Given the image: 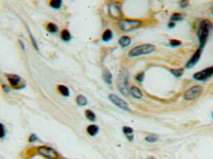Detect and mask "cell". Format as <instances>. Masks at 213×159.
<instances>
[{
	"label": "cell",
	"instance_id": "obj_1",
	"mask_svg": "<svg viewBox=\"0 0 213 159\" xmlns=\"http://www.w3.org/2000/svg\"><path fill=\"white\" fill-rule=\"evenodd\" d=\"M213 29V24L209 19H203L199 23L198 30H197V38L199 42V47L203 49L205 45L207 44L208 37L210 32Z\"/></svg>",
	"mask_w": 213,
	"mask_h": 159
},
{
	"label": "cell",
	"instance_id": "obj_2",
	"mask_svg": "<svg viewBox=\"0 0 213 159\" xmlns=\"http://www.w3.org/2000/svg\"><path fill=\"white\" fill-rule=\"evenodd\" d=\"M143 20L142 19H134V18H122L118 20V28L123 32H130L135 29L142 27Z\"/></svg>",
	"mask_w": 213,
	"mask_h": 159
},
{
	"label": "cell",
	"instance_id": "obj_3",
	"mask_svg": "<svg viewBox=\"0 0 213 159\" xmlns=\"http://www.w3.org/2000/svg\"><path fill=\"white\" fill-rule=\"evenodd\" d=\"M154 51H156V46L152 44H143L140 46H136L132 48L131 50L128 52L129 57H138L142 56V55H148L151 54Z\"/></svg>",
	"mask_w": 213,
	"mask_h": 159
},
{
	"label": "cell",
	"instance_id": "obj_4",
	"mask_svg": "<svg viewBox=\"0 0 213 159\" xmlns=\"http://www.w3.org/2000/svg\"><path fill=\"white\" fill-rule=\"evenodd\" d=\"M107 9H108V14L114 20H120L122 19L123 12H122V6L120 3L117 1H109L107 3Z\"/></svg>",
	"mask_w": 213,
	"mask_h": 159
},
{
	"label": "cell",
	"instance_id": "obj_5",
	"mask_svg": "<svg viewBox=\"0 0 213 159\" xmlns=\"http://www.w3.org/2000/svg\"><path fill=\"white\" fill-rule=\"evenodd\" d=\"M116 85H117L118 90H120V92L122 93V95H124L125 97L129 96L130 88H129V83H128L127 72H120V73L117 82H116Z\"/></svg>",
	"mask_w": 213,
	"mask_h": 159
},
{
	"label": "cell",
	"instance_id": "obj_6",
	"mask_svg": "<svg viewBox=\"0 0 213 159\" xmlns=\"http://www.w3.org/2000/svg\"><path fill=\"white\" fill-rule=\"evenodd\" d=\"M6 81H8V83H9V85H10L11 88L22 89L26 87V82H25L19 75L12 74V73H6Z\"/></svg>",
	"mask_w": 213,
	"mask_h": 159
},
{
	"label": "cell",
	"instance_id": "obj_7",
	"mask_svg": "<svg viewBox=\"0 0 213 159\" xmlns=\"http://www.w3.org/2000/svg\"><path fill=\"white\" fill-rule=\"evenodd\" d=\"M36 152L39 155H41L42 157H44L46 159H59L60 157V155L55 151V150L51 149L50 146H46V145L37 146Z\"/></svg>",
	"mask_w": 213,
	"mask_h": 159
},
{
	"label": "cell",
	"instance_id": "obj_8",
	"mask_svg": "<svg viewBox=\"0 0 213 159\" xmlns=\"http://www.w3.org/2000/svg\"><path fill=\"white\" fill-rule=\"evenodd\" d=\"M203 87L199 86V85H194V86L190 87L189 89H187V90H185L183 97H184L185 100L192 101V100H195V99H197V98L200 97L201 93H203Z\"/></svg>",
	"mask_w": 213,
	"mask_h": 159
},
{
	"label": "cell",
	"instance_id": "obj_9",
	"mask_svg": "<svg viewBox=\"0 0 213 159\" xmlns=\"http://www.w3.org/2000/svg\"><path fill=\"white\" fill-rule=\"evenodd\" d=\"M212 75H213V66H210V67H208V68L203 69V70L194 73V74H193V79L196 81H201V82H203V81H207L208 79H210Z\"/></svg>",
	"mask_w": 213,
	"mask_h": 159
},
{
	"label": "cell",
	"instance_id": "obj_10",
	"mask_svg": "<svg viewBox=\"0 0 213 159\" xmlns=\"http://www.w3.org/2000/svg\"><path fill=\"white\" fill-rule=\"evenodd\" d=\"M109 99H110V101H111V102L113 103L114 105H116L118 108L124 109V110H129V106H128V104H127L126 101L123 100V99H120V98L117 97L116 95H113V93L109 95Z\"/></svg>",
	"mask_w": 213,
	"mask_h": 159
},
{
	"label": "cell",
	"instance_id": "obj_11",
	"mask_svg": "<svg viewBox=\"0 0 213 159\" xmlns=\"http://www.w3.org/2000/svg\"><path fill=\"white\" fill-rule=\"evenodd\" d=\"M201 53H203V48H200V47H199V48L194 52V54H193L192 56H191V59L188 60L187 65H185V68H188V69L193 68V67H194L195 65L198 63V60H200Z\"/></svg>",
	"mask_w": 213,
	"mask_h": 159
},
{
	"label": "cell",
	"instance_id": "obj_12",
	"mask_svg": "<svg viewBox=\"0 0 213 159\" xmlns=\"http://www.w3.org/2000/svg\"><path fill=\"white\" fill-rule=\"evenodd\" d=\"M130 93H131L132 97L135 98V99H142V98H143L142 91H141V89L139 88V87H136V86H131V87H130Z\"/></svg>",
	"mask_w": 213,
	"mask_h": 159
},
{
	"label": "cell",
	"instance_id": "obj_13",
	"mask_svg": "<svg viewBox=\"0 0 213 159\" xmlns=\"http://www.w3.org/2000/svg\"><path fill=\"white\" fill-rule=\"evenodd\" d=\"M86 132H87V134H89V136L94 137V136L97 135L98 132H99V127H98L96 124H91V125H89V126L86 127Z\"/></svg>",
	"mask_w": 213,
	"mask_h": 159
},
{
	"label": "cell",
	"instance_id": "obj_14",
	"mask_svg": "<svg viewBox=\"0 0 213 159\" xmlns=\"http://www.w3.org/2000/svg\"><path fill=\"white\" fill-rule=\"evenodd\" d=\"M118 44H120V46L126 48V47H128L130 44H131V37L127 36V35H124V36H122L120 39H118Z\"/></svg>",
	"mask_w": 213,
	"mask_h": 159
},
{
	"label": "cell",
	"instance_id": "obj_15",
	"mask_svg": "<svg viewBox=\"0 0 213 159\" xmlns=\"http://www.w3.org/2000/svg\"><path fill=\"white\" fill-rule=\"evenodd\" d=\"M57 88H58V91H59L63 97H69V93L70 92H69V88L67 86H65V85H58Z\"/></svg>",
	"mask_w": 213,
	"mask_h": 159
},
{
	"label": "cell",
	"instance_id": "obj_16",
	"mask_svg": "<svg viewBox=\"0 0 213 159\" xmlns=\"http://www.w3.org/2000/svg\"><path fill=\"white\" fill-rule=\"evenodd\" d=\"M46 30L49 33H57L59 31V27L53 22H47L46 23Z\"/></svg>",
	"mask_w": 213,
	"mask_h": 159
},
{
	"label": "cell",
	"instance_id": "obj_17",
	"mask_svg": "<svg viewBox=\"0 0 213 159\" xmlns=\"http://www.w3.org/2000/svg\"><path fill=\"white\" fill-rule=\"evenodd\" d=\"M62 4H63L62 0H50V1H49V5H50V8H52L53 10H60V9L62 8Z\"/></svg>",
	"mask_w": 213,
	"mask_h": 159
},
{
	"label": "cell",
	"instance_id": "obj_18",
	"mask_svg": "<svg viewBox=\"0 0 213 159\" xmlns=\"http://www.w3.org/2000/svg\"><path fill=\"white\" fill-rule=\"evenodd\" d=\"M102 40L104 42H110V40L112 39V37H113V32H112L110 29H107V30H105V32L102 33Z\"/></svg>",
	"mask_w": 213,
	"mask_h": 159
},
{
	"label": "cell",
	"instance_id": "obj_19",
	"mask_svg": "<svg viewBox=\"0 0 213 159\" xmlns=\"http://www.w3.org/2000/svg\"><path fill=\"white\" fill-rule=\"evenodd\" d=\"M112 79H113V77H112V73L110 72L108 69H104V80L105 82L107 83V84H111L112 83Z\"/></svg>",
	"mask_w": 213,
	"mask_h": 159
},
{
	"label": "cell",
	"instance_id": "obj_20",
	"mask_svg": "<svg viewBox=\"0 0 213 159\" xmlns=\"http://www.w3.org/2000/svg\"><path fill=\"white\" fill-rule=\"evenodd\" d=\"M61 38H62V40H64V42H69V40L71 39V34H70V32L67 30V29H64V30H62V32H61Z\"/></svg>",
	"mask_w": 213,
	"mask_h": 159
},
{
	"label": "cell",
	"instance_id": "obj_21",
	"mask_svg": "<svg viewBox=\"0 0 213 159\" xmlns=\"http://www.w3.org/2000/svg\"><path fill=\"white\" fill-rule=\"evenodd\" d=\"M76 102H77V104L79 105V106H85V105L87 104V99L84 97V96L79 95V96H77V98H76Z\"/></svg>",
	"mask_w": 213,
	"mask_h": 159
},
{
	"label": "cell",
	"instance_id": "obj_22",
	"mask_svg": "<svg viewBox=\"0 0 213 159\" xmlns=\"http://www.w3.org/2000/svg\"><path fill=\"white\" fill-rule=\"evenodd\" d=\"M183 19V15L181 13H174V14L170 16V21H174V22H177V21H181Z\"/></svg>",
	"mask_w": 213,
	"mask_h": 159
},
{
	"label": "cell",
	"instance_id": "obj_23",
	"mask_svg": "<svg viewBox=\"0 0 213 159\" xmlns=\"http://www.w3.org/2000/svg\"><path fill=\"white\" fill-rule=\"evenodd\" d=\"M183 69L182 68H178V69H172L170 70V73H172L173 75H175L176 78H180V77H182L183 75Z\"/></svg>",
	"mask_w": 213,
	"mask_h": 159
},
{
	"label": "cell",
	"instance_id": "obj_24",
	"mask_svg": "<svg viewBox=\"0 0 213 159\" xmlns=\"http://www.w3.org/2000/svg\"><path fill=\"white\" fill-rule=\"evenodd\" d=\"M85 117H86L89 120H91V121H95L96 120V115L94 114L93 110H91V109H87V110H85Z\"/></svg>",
	"mask_w": 213,
	"mask_h": 159
},
{
	"label": "cell",
	"instance_id": "obj_25",
	"mask_svg": "<svg viewBox=\"0 0 213 159\" xmlns=\"http://www.w3.org/2000/svg\"><path fill=\"white\" fill-rule=\"evenodd\" d=\"M144 78H145V72H144V71H141V72L136 73L135 77H134V79H135L136 82L142 83L143 81H144Z\"/></svg>",
	"mask_w": 213,
	"mask_h": 159
},
{
	"label": "cell",
	"instance_id": "obj_26",
	"mask_svg": "<svg viewBox=\"0 0 213 159\" xmlns=\"http://www.w3.org/2000/svg\"><path fill=\"white\" fill-rule=\"evenodd\" d=\"M6 135V127L2 123H0V139H3Z\"/></svg>",
	"mask_w": 213,
	"mask_h": 159
},
{
	"label": "cell",
	"instance_id": "obj_27",
	"mask_svg": "<svg viewBox=\"0 0 213 159\" xmlns=\"http://www.w3.org/2000/svg\"><path fill=\"white\" fill-rule=\"evenodd\" d=\"M169 46L170 47H179L181 46V42L178 39H169Z\"/></svg>",
	"mask_w": 213,
	"mask_h": 159
},
{
	"label": "cell",
	"instance_id": "obj_28",
	"mask_svg": "<svg viewBox=\"0 0 213 159\" xmlns=\"http://www.w3.org/2000/svg\"><path fill=\"white\" fill-rule=\"evenodd\" d=\"M123 133L125 134V135H132L133 134V129L131 128V127L129 126H124L123 127Z\"/></svg>",
	"mask_w": 213,
	"mask_h": 159
},
{
	"label": "cell",
	"instance_id": "obj_29",
	"mask_svg": "<svg viewBox=\"0 0 213 159\" xmlns=\"http://www.w3.org/2000/svg\"><path fill=\"white\" fill-rule=\"evenodd\" d=\"M179 5H180V8L181 9H185V8H188L189 6V4H190V0H179Z\"/></svg>",
	"mask_w": 213,
	"mask_h": 159
},
{
	"label": "cell",
	"instance_id": "obj_30",
	"mask_svg": "<svg viewBox=\"0 0 213 159\" xmlns=\"http://www.w3.org/2000/svg\"><path fill=\"white\" fill-rule=\"evenodd\" d=\"M28 32H29V35H30V39H31V42H32V44H33V47H34L36 50H39V46H37V42H35V39H34V37H33V35H32V33L30 32V30H28Z\"/></svg>",
	"mask_w": 213,
	"mask_h": 159
},
{
	"label": "cell",
	"instance_id": "obj_31",
	"mask_svg": "<svg viewBox=\"0 0 213 159\" xmlns=\"http://www.w3.org/2000/svg\"><path fill=\"white\" fill-rule=\"evenodd\" d=\"M145 140H146L147 142H156V141L158 140V137L154 135H150V136H147V137L145 138Z\"/></svg>",
	"mask_w": 213,
	"mask_h": 159
},
{
	"label": "cell",
	"instance_id": "obj_32",
	"mask_svg": "<svg viewBox=\"0 0 213 159\" xmlns=\"http://www.w3.org/2000/svg\"><path fill=\"white\" fill-rule=\"evenodd\" d=\"M37 139H39V137H37L35 134H31L30 136H29V138H28V142H30V143H33V142H35Z\"/></svg>",
	"mask_w": 213,
	"mask_h": 159
},
{
	"label": "cell",
	"instance_id": "obj_33",
	"mask_svg": "<svg viewBox=\"0 0 213 159\" xmlns=\"http://www.w3.org/2000/svg\"><path fill=\"white\" fill-rule=\"evenodd\" d=\"M1 87H2V89H3L4 92H9V91H10V88H11V87H9L8 85L2 84V85H1Z\"/></svg>",
	"mask_w": 213,
	"mask_h": 159
},
{
	"label": "cell",
	"instance_id": "obj_34",
	"mask_svg": "<svg viewBox=\"0 0 213 159\" xmlns=\"http://www.w3.org/2000/svg\"><path fill=\"white\" fill-rule=\"evenodd\" d=\"M167 27H169V29H173L175 27V22L174 21H169V24H167Z\"/></svg>",
	"mask_w": 213,
	"mask_h": 159
},
{
	"label": "cell",
	"instance_id": "obj_35",
	"mask_svg": "<svg viewBox=\"0 0 213 159\" xmlns=\"http://www.w3.org/2000/svg\"><path fill=\"white\" fill-rule=\"evenodd\" d=\"M126 137H127V139L129 141H132V140H133V134H132V135H127Z\"/></svg>",
	"mask_w": 213,
	"mask_h": 159
},
{
	"label": "cell",
	"instance_id": "obj_36",
	"mask_svg": "<svg viewBox=\"0 0 213 159\" xmlns=\"http://www.w3.org/2000/svg\"><path fill=\"white\" fill-rule=\"evenodd\" d=\"M210 13L213 15V2H212V4H211V6H210Z\"/></svg>",
	"mask_w": 213,
	"mask_h": 159
},
{
	"label": "cell",
	"instance_id": "obj_37",
	"mask_svg": "<svg viewBox=\"0 0 213 159\" xmlns=\"http://www.w3.org/2000/svg\"><path fill=\"white\" fill-rule=\"evenodd\" d=\"M148 159H156V158H154V157H149Z\"/></svg>",
	"mask_w": 213,
	"mask_h": 159
},
{
	"label": "cell",
	"instance_id": "obj_38",
	"mask_svg": "<svg viewBox=\"0 0 213 159\" xmlns=\"http://www.w3.org/2000/svg\"><path fill=\"white\" fill-rule=\"evenodd\" d=\"M212 118H213V114H212Z\"/></svg>",
	"mask_w": 213,
	"mask_h": 159
}]
</instances>
